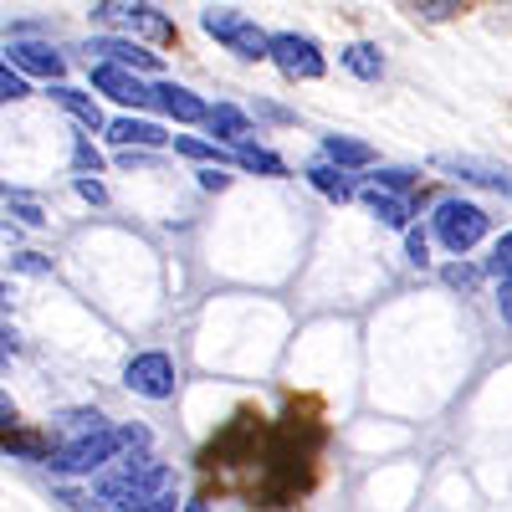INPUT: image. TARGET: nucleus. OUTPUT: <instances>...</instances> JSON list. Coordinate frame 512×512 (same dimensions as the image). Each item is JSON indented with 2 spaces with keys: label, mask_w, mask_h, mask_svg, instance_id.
<instances>
[{
  "label": "nucleus",
  "mask_w": 512,
  "mask_h": 512,
  "mask_svg": "<svg viewBox=\"0 0 512 512\" xmlns=\"http://www.w3.org/2000/svg\"><path fill=\"white\" fill-rule=\"evenodd\" d=\"M93 492H98L103 507H128V512H169V507L180 502L175 472H169L164 461L144 456V446L128 456V461H118L113 472H103Z\"/></svg>",
  "instance_id": "nucleus-1"
},
{
  "label": "nucleus",
  "mask_w": 512,
  "mask_h": 512,
  "mask_svg": "<svg viewBox=\"0 0 512 512\" xmlns=\"http://www.w3.org/2000/svg\"><path fill=\"white\" fill-rule=\"evenodd\" d=\"M139 446H149L144 425H103L93 436H77V441H62L57 451H47V466L57 477H93L118 451H139Z\"/></svg>",
  "instance_id": "nucleus-2"
},
{
  "label": "nucleus",
  "mask_w": 512,
  "mask_h": 512,
  "mask_svg": "<svg viewBox=\"0 0 512 512\" xmlns=\"http://www.w3.org/2000/svg\"><path fill=\"white\" fill-rule=\"evenodd\" d=\"M431 226H436V241H441L451 256H466V251H472V246L492 231V216H487L477 200H456V195H446V200H436Z\"/></svg>",
  "instance_id": "nucleus-3"
},
{
  "label": "nucleus",
  "mask_w": 512,
  "mask_h": 512,
  "mask_svg": "<svg viewBox=\"0 0 512 512\" xmlns=\"http://www.w3.org/2000/svg\"><path fill=\"white\" fill-rule=\"evenodd\" d=\"M93 16H98L108 31H118V36H144V41H154V47H169V41H175V21H169L164 11H154L149 0H98Z\"/></svg>",
  "instance_id": "nucleus-4"
},
{
  "label": "nucleus",
  "mask_w": 512,
  "mask_h": 512,
  "mask_svg": "<svg viewBox=\"0 0 512 512\" xmlns=\"http://www.w3.org/2000/svg\"><path fill=\"white\" fill-rule=\"evenodd\" d=\"M200 26L221 41V47H231L241 62H267L272 57V36L256 26L251 16H241V11H226V6H210L205 16H200Z\"/></svg>",
  "instance_id": "nucleus-5"
},
{
  "label": "nucleus",
  "mask_w": 512,
  "mask_h": 512,
  "mask_svg": "<svg viewBox=\"0 0 512 512\" xmlns=\"http://www.w3.org/2000/svg\"><path fill=\"white\" fill-rule=\"evenodd\" d=\"M431 164L441 169V175L461 180V185H482V190L512 200V169L497 164V159H477V154H436Z\"/></svg>",
  "instance_id": "nucleus-6"
},
{
  "label": "nucleus",
  "mask_w": 512,
  "mask_h": 512,
  "mask_svg": "<svg viewBox=\"0 0 512 512\" xmlns=\"http://www.w3.org/2000/svg\"><path fill=\"white\" fill-rule=\"evenodd\" d=\"M267 62H277V72L292 77V82H318V77L328 72L318 41H313V36H297V31L272 36V57H267Z\"/></svg>",
  "instance_id": "nucleus-7"
},
{
  "label": "nucleus",
  "mask_w": 512,
  "mask_h": 512,
  "mask_svg": "<svg viewBox=\"0 0 512 512\" xmlns=\"http://www.w3.org/2000/svg\"><path fill=\"white\" fill-rule=\"evenodd\" d=\"M123 384L144 400H169L175 395V359L169 354H134L123 369Z\"/></svg>",
  "instance_id": "nucleus-8"
},
{
  "label": "nucleus",
  "mask_w": 512,
  "mask_h": 512,
  "mask_svg": "<svg viewBox=\"0 0 512 512\" xmlns=\"http://www.w3.org/2000/svg\"><path fill=\"white\" fill-rule=\"evenodd\" d=\"M93 88L108 93L123 108H149L154 103V88H144V77L123 62H108V57H98V67H93Z\"/></svg>",
  "instance_id": "nucleus-9"
},
{
  "label": "nucleus",
  "mask_w": 512,
  "mask_h": 512,
  "mask_svg": "<svg viewBox=\"0 0 512 512\" xmlns=\"http://www.w3.org/2000/svg\"><path fill=\"white\" fill-rule=\"evenodd\" d=\"M6 52H11L6 62H11L16 72H26V77H47V82H57V77L67 72V57L52 52L47 41H11Z\"/></svg>",
  "instance_id": "nucleus-10"
},
{
  "label": "nucleus",
  "mask_w": 512,
  "mask_h": 512,
  "mask_svg": "<svg viewBox=\"0 0 512 512\" xmlns=\"http://www.w3.org/2000/svg\"><path fill=\"white\" fill-rule=\"evenodd\" d=\"M82 52H88V57H108V62H123V67H134V72H159V52H144L139 41H128V36H93Z\"/></svg>",
  "instance_id": "nucleus-11"
},
{
  "label": "nucleus",
  "mask_w": 512,
  "mask_h": 512,
  "mask_svg": "<svg viewBox=\"0 0 512 512\" xmlns=\"http://www.w3.org/2000/svg\"><path fill=\"white\" fill-rule=\"evenodd\" d=\"M108 139H113L118 149H123V144H134V149H164V144H169V134H164L159 123L134 118V113H128V118H113V123H108Z\"/></svg>",
  "instance_id": "nucleus-12"
},
{
  "label": "nucleus",
  "mask_w": 512,
  "mask_h": 512,
  "mask_svg": "<svg viewBox=\"0 0 512 512\" xmlns=\"http://www.w3.org/2000/svg\"><path fill=\"white\" fill-rule=\"evenodd\" d=\"M154 108H164L175 123H205V113H210L190 88H180V82H159V88H154Z\"/></svg>",
  "instance_id": "nucleus-13"
},
{
  "label": "nucleus",
  "mask_w": 512,
  "mask_h": 512,
  "mask_svg": "<svg viewBox=\"0 0 512 512\" xmlns=\"http://www.w3.org/2000/svg\"><path fill=\"white\" fill-rule=\"evenodd\" d=\"M364 200H369V210L379 216V226H390V231H405V226H410V200H405V190H379V185H374Z\"/></svg>",
  "instance_id": "nucleus-14"
},
{
  "label": "nucleus",
  "mask_w": 512,
  "mask_h": 512,
  "mask_svg": "<svg viewBox=\"0 0 512 512\" xmlns=\"http://www.w3.org/2000/svg\"><path fill=\"white\" fill-rule=\"evenodd\" d=\"M323 159L344 164V169H369L374 164V149L364 139H349V134H328L323 139Z\"/></svg>",
  "instance_id": "nucleus-15"
},
{
  "label": "nucleus",
  "mask_w": 512,
  "mask_h": 512,
  "mask_svg": "<svg viewBox=\"0 0 512 512\" xmlns=\"http://www.w3.org/2000/svg\"><path fill=\"white\" fill-rule=\"evenodd\" d=\"M308 185H313V190H323L328 200H349V195H354L349 169H344V164H333V159H318V164L308 169Z\"/></svg>",
  "instance_id": "nucleus-16"
},
{
  "label": "nucleus",
  "mask_w": 512,
  "mask_h": 512,
  "mask_svg": "<svg viewBox=\"0 0 512 512\" xmlns=\"http://www.w3.org/2000/svg\"><path fill=\"white\" fill-rule=\"evenodd\" d=\"M205 123H210V134H216L221 144H241V139L251 134L246 113H241V108H231V103H216V108L205 113Z\"/></svg>",
  "instance_id": "nucleus-17"
},
{
  "label": "nucleus",
  "mask_w": 512,
  "mask_h": 512,
  "mask_svg": "<svg viewBox=\"0 0 512 512\" xmlns=\"http://www.w3.org/2000/svg\"><path fill=\"white\" fill-rule=\"evenodd\" d=\"M231 149H236V164L251 169V175H267V180H282V175H287V164H282L272 149H262V144L241 139V144H231Z\"/></svg>",
  "instance_id": "nucleus-18"
},
{
  "label": "nucleus",
  "mask_w": 512,
  "mask_h": 512,
  "mask_svg": "<svg viewBox=\"0 0 512 512\" xmlns=\"http://www.w3.org/2000/svg\"><path fill=\"white\" fill-rule=\"evenodd\" d=\"M338 62H344L359 82H379V77H384V57H379V47H369V41H354V47H344V52H338Z\"/></svg>",
  "instance_id": "nucleus-19"
},
{
  "label": "nucleus",
  "mask_w": 512,
  "mask_h": 512,
  "mask_svg": "<svg viewBox=\"0 0 512 512\" xmlns=\"http://www.w3.org/2000/svg\"><path fill=\"white\" fill-rule=\"evenodd\" d=\"M52 98L82 123V128H103V113H98V103L88 98V93H77V88H67V82L57 77V88H52Z\"/></svg>",
  "instance_id": "nucleus-20"
},
{
  "label": "nucleus",
  "mask_w": 512,
  "mask_h": 512,
  "mask_svg": "<svg viewBox=\"0 0 512 512\" xmlns=\"http://www.w3.org/2000/svg\"><path fill=\"white\" fill-rule=\"evenodd\" d=\"M405 11L425 26H441V21H456L466 11V0H405Z\"/></svg>",
  "instance_id": "nucleus-21"
},
{
  "label": "nucleus",
  "mask_w": 512,
  "mask_h": 512,
  "mask_svg": "<svg viewBox=\"0 0 512 512\" xmlns=\"http://www.w3.org/2000/svg\"><path fill=\"white\" fill-rule=\"evenodd\" d=\"M103 425H108V415H103V410H62V415H57V431H62L67 441L93 436V431H103Z\"/></svg>",
  "instance_id": "nucleus-22"
},
{
  "label": "nucleus",
  "mask_w": 512,
  "mask_h": 512,
  "mask_svg": "<svg viewBox=\"0 0 512 512\" xmlns=\"http://www.w3.org/2000/svg\"><path fill=\"white\" fill-rule=\"evenodd\" d=\"M31 88H26V72H16L11 62H0V103H16V98H26Z\"/></svg>",
  "instance_id": "nucleus-23"
},
{
  "label": "nucleus",
  "mask_w": 512,
  "mask_h": 512,
  "mask_svg": "<svg viewBox=\"0 0 512 512\" xmlns=\"http://www.w3.org/2000/svg\"><path fill=\"white\" fill-rule=\"evenodd\" d=\"M175 149H180V154H190V159H231V164H236V149L226 154V149H221V139H216V144H205V139H175Z\"/></svg>",
  "instance_id": "nucleus-24"
},
{
  "label": "nucleus",
  "mask_w": 512,
  "mask_h": 512,
  "mask_svg": "<svg viewBox=\"0 0 512 512\" xmlns=\"http://www.w3.org/2000/svg\"><path fill=\"white\" fill-rule=\"evenodd\" d=\"M441 277H446V287H461V292H472V287L482 282V267H466V262H451V267H446Z\"/></svg>",
  "instance_id": "nucleus-25"
},
{
  "label": "nucleus",
  "mask_w": 512,
  "mask_h": 512,
  "mask_svg": "<svg viewBox=\"0 0 512 512\" xmlns=\"http://www.w3.org/2000/svg\"><path fill=\"white\" fill-rule=\"evenodd\" d=\"M487 272L492 277H512V231L492 246V256H487Z\"/></svg>",
  "instance_id": "nucleus-26"
},
{
  "label": "nucleus",
  "mask_w": 512,
  "mask_h": 512,
  "mask_svg": "<svg viewBox=\"0 0 512 512\" xmlns=\"http://www.w3.org/2000/svg\"><path fill=\"white\" fill-rule=\"evenodd\" d=\"M405 256H410V267L431 262V241H425V231H410V226H405Z\"/></svg>",
  "instance_id": "nucleus-27"
},
{
  "label": "nucleus",
  "mask_w": 512,
  "mask_h": 512,
  "mask_svg": "<svg viewBox=\"0 0 512 512\" xmlns=\"http://www.w3.org/2000/svg\"><path fill=\"white\" fill-rule=\"evenodd\" d=\"M374 185H379V190H410V185H415V175H410V169H379Z\"/></svg>",
  "instance_id": "nucleus-28"
},
{
  "label": "nucleus",
  "mask_w": 512,
  "mask_h": 512,
  "mask_svg": "<svg viewBox=\"0 0 512 512\" xmlns=\"http://www.w3.org/2000/svg\"><path fill=\"white\" fill-rule=\"evenodd\" d=\"M72 164H77V175H98V169H103V159H98V149H93L88 139L77 144V159H72Z\"/></svg>",
  "instance_id": "nucleus-29"
},
{
  "label": "nucleus",
  "mask_w": 512,
  "mask_h": 512,
  "mask_svg": "<svg viewBox=\"0 0 512 512\" xmlns=\"http://www.w3.org/2000/svg\"><path fill=\"white\" fill-rule=\"evenodd\" d=\"M11 267H16V272H31V277L52 272V267H47V262H41V256H36V251H21V256H11Z\"/></svg>",
  "instance_id": "nucleus-30"
},
{
  "label": "nucleus",
  "mask_w": 512,
  "mask_h": 512,
  "mask_svg": "<svg viewBox=\"0 0 512 512\" xmlns=\"http://www.w3.org/2000/svg\"><path fill=\"white\" fill-rule=\"evenodd\" d=\"M200 190H231V175H226V169H200Z\"/></svg>",
  "instance_id": "nucleus-31"
},
{
  "label": "nucleus",
  "mask_w": 512,
  "mask_h": 512,
  "mask_svg": "<svg viewBox=\"0 0 512 512\" xmlns=\"http://www.w3.org/2000/svg\"><path fill=\"white\" fill-rule=\"evenodd\" d=\"M502 282V292H497V313H502V323H512V277H497Z\"/></svg>",
  "instance_id": "nucleus-32"
},
{
  "label": "nucleus",
  "mask_w": 512,
  "mask_h": 512,
  "mask_svg": "<svg viewBox=\"0 0 512 512\" xmlns=\"http://www.w3.org/2000/svg\"><path fill=\"white\" fill-rule=\"evenodd\" d=\"M77 195H82V200H93V205H103V200H108V195H103V185H98V180H88V175L77 180Z\"/></svg>",
  "instance_id": "nucleus-33"
},
{
  "label": "nucleus",
  "mask_w": 512,
  "mask_h": 512,
  "mask_svg": "<svg viewBox=\"0 0 512 512\" xmlns=\"http://www.w3.org/2000/svg\"><path fill=\"white\" fill-rule=\"evenodd\" d=\"M16 216H21L26 226H47V216H41V210H36L31 200H16Z\"/></svg>",
  "instance_id": "nucleus-34"
},
{
  "label": "nucleus",
  "mask_w": 512,
  "mask_h": 512,
  "mask_svg": "<svg viewBox=\"0 0 512 512\" xmlns=\"http://www.w3.org/2000/svg\"><path fill=\"white\" fill-rule=\"evenodd\" d=\"M6 425H16V405H11L6 390H0V431H6Z\"/></svg>",
  "instance_id": "nucleus-35"
},
{
  "label": "nucleus",
  "mask_w": 512,
  "mask_h": 512,
  "mask_svg": "<svg viewBox=\"0 0 512 512\" xmlns=\"http://www.w3.org/2000/svg\"><path fill=\"white\" fill-rule=\"evenodd\" d=\"M6 349H11V333H6V328H0V359H6Z\"/></svg>",
  "instance_id": "nucleus-36"
}]
</instances>
